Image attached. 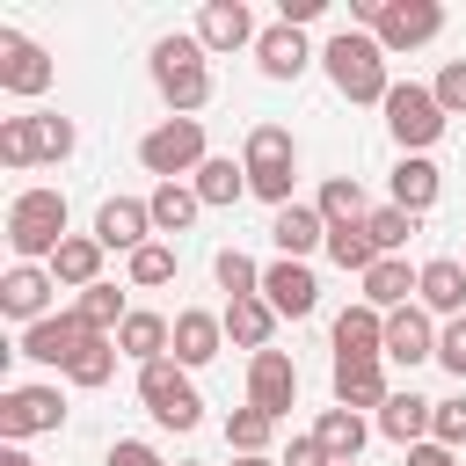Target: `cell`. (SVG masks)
I'll return each instance as SVG.
<instances>
[{
	"label": "cell",
	"instance_id": "cell-25",
	"mask_svg": "<svg viewBox=\"0 0 466 466\" xmlns=\"http://www.w3.org/2000/svg\"><path fill=\"white\" fill-rule=\"evenodd\" d=\"M335 357H386V313L379 306H342L335 313Z\"/></svg>",
	"mask_w": 466,
	"mask_h": 466
},
{
	"label": "cell",
	"instance_id": "cell-22",
	"mask_svg": "<svg viewBox=\"0 0 466 466\" xmlns=\"http://www.w3.org/2000/svg\"><path fill=\"white\" fill-rule=\"evenodd\" d=\"M116 350H124V357L146 371V364H160V357L175 350V320H167V313H146V306H131V320L116 328Z\"/></svg>",
	"mask_w": 466,
	"mask_h": 466
},
{
	"label": "cell",
	"instance_id": "cell-45",
	"mask_svg": "<svg viewBox=\"0 0 466 466\" xmlns=\"http://www.w3.org/2000/svg\"><path fill=\"white\" fill-rule=\"evenodd\" d=\"M437 364H444V371H451V379H466V313H459V320H444V328H437Z\"/></svg>",
	"mask_w": 466,
	"mask_h": 466
},
{
	"label": "cell",
	"instance_id": "cell-42",
	"mask_svg": "<svg viewBox=\"0 0 466 466\" xmlns=\"http://www.w3.org/2000/svg\"><path fill=\"white\" fill-rule=\"evenodd\" d=\"M0 167H36V146H29V116H0Z\"/></svg>",
	"mask_w": 466,
	"mask_h": 466
},
{
	"label": "cell",
	"instance_id": "cell-3",
	"mask_svg": "<svg viewBox=\"0 0 466 466\" xmlns=\"http://www.w3.org/2000/svg\"><path fill=\"white\" fill-rule=\"evenodd\" d=\"M204 58H211V51L197 44V29H189V36H160V44H153V58H146V66H153V87H160V102H167L175 116H197V109L211 102V66H204Z\"/></svg>",
	"mask_w": 466,
	"mask_h": 466
},
{
	"label": "cell",
	"instance_id": "cell-40",
	"mask_svg": "<svg viewBox=\"0 0 466 466\" xmlns=\"http://www.w3.org/2000/svg\"><path fill=\"white\" fill-rule=\"evenodd\" d=\"M364 233H371V248H379V255H400V248H408V233H415V211L379 204V211L364 218Z\"/></svg>",
	"mask_w": 466,
	"mask_h": 466
},
{
	"label": "cell",
	"instance_id": "cell-13",
	"mask_svg": "<svg viewBox=\"0 0 466 466\" xmlns=\"http://www.w3.org/2000/svg\"><path fill=\"white\" fill-rule=\"evenodd\" d=\"M87 350V328H80V313L66 306V313H51V320H36V328H22V342H15V357H29V364H73Z\"/></svg>",
	"mask_w": 466,
	"mask_h": 466
},
{
	"label": "cell",
	"instance_id": "cell-43",
	"mask_svg": "<svg viewBox=\"0 0 466 466\" xmlns=\"http://www.w3.org/2000/svg\"><path fill=\"white\" fill-rule=\"evenodd\" d=\"M430 437H437L444 451H459V444H466V393L437 400V415H430Z\"/></svg>",
	"mask_w": 466,
	"mask_h": 466
},
{
	"label": "cell",
	"instance_id": "cell-44",
	"mask_svg": "<svg viewBox=\"0 0 466 466\" xmlns=\"http://www.w3.org/2000/svg\"><path fill=\"white\" fill-rule=\"evenodd\" d=\"M430 87H437V102H444V116H466V58H444V73H437Z\"/></svg>",
	"mask_w": 466,
	"mask_h": 466
},
{
	"label": "cell",
	"instance_id": "cell-47",
	"mask_svg": "<svg viewBox=\"0 0 466 466\" xmlns=\"http://www.w3.org/2000/svg\"><path fill=\"white\" fill-rule=\"evenodd\" d=\"M277 466H335V459H328V451H320V437L306 430V437H291V451H284Z\"/></svg>",
	"mask_w": 466,
	"mask_h": 466
},
{
	"label": "cell",
	"instance_id": "cell-32",
	"mask_svg": "<svg viewBox=\"0 0 466 466\" xmlns=\"http://www.w3.org/2000/svg\"><path fill=\"white\" fill-rule=\"evenodd\" d=\"M146 211H153V233H189V218L204 211V197H197L189 182H153Z\"/></svg>",
	"mask_w": 466,
	"mask_h": 466
},
{
	"label": "cell",
	"instance_id": "cell-17",
	"mask_svg": "<svg viewBox=\"0 0 466 466\" xmlns=\"http://www.w3.org/2000/svg\"><path fill=\"white\" fill-rule=\"evenodd\" d=\"M393 386H386V357H335V408H386Z\"/></svg>",
	"mask_w": 466,
	"mask_h": 466
},
{
	"label": "cell",
	"instance_id": "cell-7",
	"mask_svg": "<svg viewBox=\"0 0 466 466\" xmlns=\"http://www.w3.org/2000/svg\"><path fill=\"white\" fill-rule=\"evenodd\" d=\"M444 102H437V87H422V80H393V95H386V131L400 138V153H422V146H437L444 138Z\"/></svg>",
	"mask_w": 466,
	"mask_h": 466
},
{
	"label": "cell",
	"instance_id": "cell-18",
	"mask_svg": "<svg viewBox=\"0 0 466 466\" xmlns=\"http://www.w3.org/2000/svg\"><path fill=\"white\" fill-rule=\"evenodd\" d=\"M415 306L459 320V313H466V262H459V255H430V262H422V284H415Z\"/></svg>",
	"mask_w": 466,
	"mask_h": 466
},
{
	"label": "cell",
	"instance_id": "cell-24",
	"mask_svg": "<svg viewBox=\"0 0 466 466\" xmlns=\"http://www.w3.org/2000/svg\"><path fill=\"white\" fill-rule=\"evenodd\" d=\"M415 284H422V269H408L400 255H379V262L364 269V306L400 313V306H415Z\"/></svg>",
	"mask_w": 466,
	"mask_h": 466
},
{
	"label": "cell",
	"instance_id": "cell-48",
	"mask_svg": "<svg viewBox=\"0 0 466 466\" xmlns=\"http://www.w3.org/2000/svg\"><path fill=\"white\" fill-rule=\"evenodd\" d=\"M320 7H328V0H284V7H277V22H291V29H306V22L320 15Z\"/></svg>",
	"mask_w": 466,
	"mask_h": 466
},
{
	"label": "cell",
	"instance_id": "cell-4",
	"mask_svg": "<svg viewBox=\"0 0 466 466\" xmlns=\"http://www.w3.org/2000/svg\"><path fill=\"white\" fill-rule=\"evenodd\" d=\"M240 167H248V197H262V204H291V175H299V138L284 131V124H248V138H240Z\"/></svg>",
	"mask_w": 466,
	"mask_h": 466
},
{
	"label": "cell",
	"instance_id": "cell-35",
	"mask_svg": "<svg viewBox=\"0 0 466 466\" xmlns=\"http://www.w3.org/2000/svg\"><path fill=\"white\" fill-rule=\"evenodd\" d=\"M73 313H80V328H87V335H116V328L131 320V306H124V291H116L109 277H102L95 291H80V299H73Z\"/></svg>",
	"mask_w": 466,
	"mask_h": 466
},
{
	"label": "cell",
	"instance_id": "cell-41",
	"mask_svg": "<svg viewBox=\"0 0 466 466\" xmlns=\"http://www.w3.org/2000/svg\"><path fill=\"white\" fill-rule=\"evenodd\" d=\"M124 269H131V284H138V291H160V284H175V248H167V240H146Z\"/></svg>",
	"mask_w": 466,
	"mask_h": 466
},
{
	"label": "cell",
	"instance_id": "cell-16",
	"mask_svg": "<svg viewBox=\"0 0 466 466\" xmlns=\"http://www.w3.org/2000/svg\"><path fill=\"white\" fill-rule=\"evenodd\" d=\"M218 350H226V313L182 306V313H175V350H167V357H175L182 371H197V364H211Z\"/></svg>",
	"mask_w": 466,
	"mask_h": 466
},
{
	"label": "cell",
	"instance_id": "cell-14",
	"mask_svg": "<svg viewBox=\"0 0 466 466\" xmlns=\"http://www.w3.org/2000/svg\"><path fill=\"white\" fill-rule=\"evenodd\" d=\"M95 240L116 248V255L131 262V255L153 240V211H146V197H109V204L95 211Z\"/></svg>",
	"mask_w": 466,
	"mask_h": 466
},
{
	"label": "cell",
	"instance_id": "cell-27",
	"mask_svg": "<svg viewBox=\"0 0 466 466\" xmlns=\"http://www.w3.org/2000/svg\"><path fill=\"white\" fill-rule=\"evenodd\" d=\"M437 197H444V175H437V160H422V153H400V167H393V204L422 218Z\"/></svg>",
	"mask_w": 466,
	"mask_h": 466
},
{
	"label": "cell",
	"instance_id": "cell-19",
	"mask_svg": "<svg viewBox=\"0 0 466 466\" xmlns=\"http://www.w3.org/2000/svg\"><path fill=\"white\" fill-rule=\"evenodd\" d=\"M262 29H255V15H248V0H204V15H197V44L204 51H240V44H255Z\"/></svg>",
	"mask_w": 466,
	"mask_h": 466
},
{
	"label": "cell",
	"instance_id": "cell-26",
	"mask_svg": "<svg viewBox=\"0 0 466 466\" xmlns=\"http://www.w3.org/2000/svg\"><path fill=\"white\" fill-rule=\"evenodd\" d=\"M430 415H437V400H422V393H393V400L379 408V437H393L400 451H415V444H430Z\"/></svg>",
	"mask_w": 466,
	"mask_h": 466
},
{
	"label": "cell",
	"instance_id": "cell-31",
	"mask_svg": "<svg viewBox=\"0 0 466 466\" xmlns=\"http://www.w3.org/2000/svg\"><path fill=\"white\" fill-rule=\"evenodd\" d=\"M313 437H320L328 459H364V437H371V430H364L357 408H320V415H313Z\"/></svg>",
	"mask_w": 466,
	"mask_h": 466
},
{
	"label": "cell",
	"instance_id": "cell-2",
	"mask_svg": "<svg viewBox=\"0 0 466 466\" xmlns=\"http://www.w3.org/2000/svg\"><path fill=\"white\" fill-rule=\"evenodd\" d=\"M73 233H66V189H15V204H7V248H15V262H44L51 269V255L66 248Z\"/></svg>",
	"mask_w": 466,
	"mask_h": 466
},
{
	"label": "cell",
	"instance_id": "cell-29",
	"mask_svg": "<svg viewBox=\"0 0 466 466\" xmlns=\"http://www.w3.org/2000/svg\"><path fill=\"white\" fill-rule=\"evenodd\" d=\"M269 335H277V306L269 299H226V342H240L255 357V350H269Z\"/></svg>",
	"mask_w": 466,
	"mask_h": 466
},
{
	"label": "cell",
	"instance_id": "cell-46",
	"mask_svg": "<svg viewBox=\"0 0 466 466\" xmlns=\"http://www.w3.org/2000/svg\"><path fill=\"white\" fill-rule=\"evenodd\" d=\"M102 466H167V459H160V451H153V444H138V437H116V444H109V459H102Z\"/></svg>",
	"mask_w": 466,
	"mask_h": 466
},
{
	"label": "cell",
	"instance_id": "cell-49",
	"mask_svg": "<svg viewBox=\"0 0 466 466\" xmlns=\"http://www.w3.org/2000/svg\"><path fill=\"white\" fill-rule=\"evenodd\" d=\"M408 466H459V451H444V444L430 437V444H415V451H408Z\"/></svg>",
	"mask_w": 466,
	"mask_h": 466
},
{
	"label": "cell",
	"instance_id": "cell-34",
	"mask_svg": "<svg viewBox=\"0 0 466 466\" xmlns=\"http://www.w3.org/2000/svg\"><path fill=\"white\" fill-rule=\"evenodd\" d=\"M313 204H320V218H328V226H364V218H371V204H364V182H357V175H328Z\"/></svg>",
	"mask_w": 466,
	"mask_h": 466
},
{
	"label": "cell",
	"instance_id": "cell-20",
	"mask_svg": "<svg viewBox=\"0 0 466 466\" xmlns=\"http://www.w3.org/2000/svg\"><path fill=\"white\" fill-rule=\"evenodd\" d=\"M313 58H320V51H306V36H299L291 22H269V29L255 36V66H262V80H299Z\"/></svg>",
	"mask_w": 466,
	"mask_h": 466
},
{
	"label": "cell",
	"instance_id": "cell-36",
	"mask_svg": "<svg viewBox=\"0 0 466 466\" xmlns=\"http://www.w3.org/2000/svg\"><path fill=\"white\" fill-rule=\"evenodd\" d=\"M269 437H277V415H262V408H233L226 415V451L233 459H262Z\"/></svg>",
	"mask_w": 466,
	"mask_h": 466
},
{
	"label": "cell",
	"instance_id": "cell-10",
	"mask_svg": "<svg viewBox=\"0 0 466 466\" xmlns=\"http://www.w3.org/2000/svg\"><path fill=\"white\" fill-rule=\"evenodd\" d=\"M51 73H58V66H51L44 44H29L22 29H0V87H7V95L36 102V95L51 87Z\"/></svg>",
	"mask_w": 466,
	"mask_h": 466
},
{
	"label": "cell",
	"instance_id": "cell-1",
	"mask_svg": "<svg viewBox=\"0 0 466 466\" xmlns=\"http://www.w3.org/2000/svg\"><path fill=\"white\" fill-rule=\"evenodd\" d=\"M320 73L335 80L342 102H379V109H386V95H393L386 44H379L371 29H335V36L320 44Z\"/></svg>",
	"mask_w": 466,
	"mask_h": 466
},
{
	"label": "cell",
	"instance_id": "cell-52",
	"mask_svg": "<svg viewBox=\"0 0 466 466\" xmlns=\"http://www.w3.org/2000/svg\"><path fill=\"white\" fill-rule=\"evenodd\" d=\"M182 466H204V459H182Z\"/></svg>",
	"mask_w": 466,
	"mask_h": 466
},
{
	"label": "cell",
	"instance_id": "cell-21",
	"mask_svg": "<svg viewBox=\"0 0 466 466\" xmlns=\"http://www.w3.org/2000/svg\"><path fill=\"white\" fill-rule=\"evenodd\" d=\"M269 240H277L284 262H306L313 248H328V218H320V204H284V211L269 218Z\"/></svg>",
	"mask_w": 466,
	"mask_h": 466
},
{
	"label": "cell",
	"instance_id": "cell-5",
	"mask_svg": "<svg viewBox=\"0 0 466 466\" xmlns=\"http://www.w3.org/2000/svg\"><path fill=\"white\" fill-rule=\"evenodd\" d=\"M204 160H211L204 116H167V124H153V131L138 138V167L160 175V182H182V175H197Z\"/></svg>",
	"mask_w": 466,
	"mask_h": 466
},
{
	"label": "cell",
	"instance_id": "cell-6",
	"mask_svg": "<svg viewBox=\"0 0 466 466\" xmlns=\"http://www.w3.org/2000/svg\"><path fill=\"white\" fill-rule=\"evenodd\" d=\"M138 400H146V415H153L160 430H197V422H204V393H197V379H189L175 357H160V364L138 371Z\"/></svg>",
	"mask_w": 466,
	"mask_h": 466
},
{
	"label": "cell",
	"instance_id": "cell-12",
	"mask_svg": "<svg viewBox=\"0 0 466 466\" xmlns=\"http://www.w3.org/2000/svg\"><path fill=\"white\" fill-rule=\"evenodd\" d=\"M51 291H58V277L44 262H15L0 277V313L22 320V328H36V320H51Z\"/></svg>",
	"mask_w": 466,
	"mask_h": 466
},
{
	"label": "cell",
	"instance_id": "cell-38",
	"mask_svg": "<svg viewBox=\"0 0 466 466\" xmlns=\"http://www.w3.org/2000/svg\"><path fill=\"white\" fill-rule=\"evenodd\" d=\"M116 357H124L116 335H87V350L66 364V379H73V386H109V379H116Z\"/></svg>",
	"mask_w": 466,
	"mask_h": 466
},
{
	"label": "cell",
	"instance_id": "cell-51",
	"mask_svg": "<svg viewBox=\"0 0 466 466\" xmlns=\"http://www.w3.org/2000/svg\"><path fill=\"white\" fill-rule=\"evenodd\" d=\"M233 466H277V459H269V451H262V459H233Z\"/></svg>",
	"mask_w": 466,
	"mask_h": 466
},
{
	"label": "cell",
	"instance_id": "cell-11",
	"mask_svg": "<svg viewBox=\"0 0 466 466\" xmlns=\"http://www.w3.org/2000/svg\"><path fill=\"white\" fill-rule=\"evenodd\" d=\"M291 400H299V364L284 357V350H255L248 357V408H262V415H291Z\"/></svg>",
	"mask_w": 466,
	"mask_h": 466
},
{
	"label": "cell",
	"instance_id": "cell-9",
	"mask_svg": "<svg viewBox=\"0 0 466 466\" xmlns=\"http://www.w3.org/2000/svg\"><path fill=\"white\" fill-rule=\"evenodd\" d=\"M371 36L386 44V58H393V51H422V44L444 36V7H437V0H386L379 22H371Z\"/></svg>",
	"mask_w": 466,
	"mask_h": 466
},
{
	"label": "cell",
	"instance_id": "cell-30",
	"mask_svg": "<svg viewBox=\"0 0 466 466\" xmlns=\"http://www.w3.org/2000/svg\"><path fill=\"white\" fill-rule=\"evenodd\" d=\"M189 189H197L211 211H226V204H240V197H248V167H240V160H226V153H211V160L189 175Z\"/></svg>",
	"mask_w": 466,
	"mask_h": 466
},
{
	"label": "cell",
	"instance_id": "cell-28",
	"mask_svg": "<svg viewBox=\"0 0 466 466\" xmlns=\"http://www.w3.org/2000/svg\"><path fill=\"white\" fill-rule=\"evenodd\" d=\"M102 255H109V248H102L95 233H73V240L51 255V277H58L66 291H95V284H102Z\"/></svg>",
	"mask_w": 466,
	"mask_h": 466
},
{
	"label": "cell",
	"instance_id": "cell-33",
	"mask_svg": "<svg viewBox=\"0 0 466 466\" xmlns=\"http://www.w3.org/2000/svg\"><path fill=\"white\" fill-rule=\"evenodd\" d=\"M29 146H36V167H58V160H73L80 131H73V116H58V109H36V116H29Z\"/></svg>",
	"mask_w": 466,
	"mask_h": 466
},
{
	"label": "cell",
	"instance_id": "cell-37",
	"mask_svg": "<svg viewBox=\"0 0 466 466\" xmlns=\"http://www.w3.org/2000/svg\"><path fill=\"white\" fill-rule=\"evenodd\" d=\"M211 277H218V291H226V299H262V262H255V255H240V248H218Z\"/></svg>",
	"mask_w": 466,
	"mask_h": 466
},
{
	"label": "cell",
	"instance_id": "cell-23",
	"mask_svg": "<svg viewBox=\"0 0 466 466\" xmlns=\"http://www.w3.org/2000/svg\"><path fill=\"white\" fill-rule=\"evenodd\" d=\"M386 357H393V364H408V371L437 357V328H430V313H422V306L386 313Z\"/></svg>",
	"mask_w": 466,
	"mask_h": 466
},
{
	"label": "cell",
	"instance_id": "cell-8",
	"mask_svg": "<svg viewBox=\"0 0 466 466\" xmlns=\"http://www.w3.org/2000/svg\"><path fill=\"white\" fill-rule=\"evenodd\" d=\"M66 430V393L58 386H7L0 393V437L22 444V437H51Z\"/></svg>",
	"mask_w": 466,
	"mask_h": 466
},
{
	"label": "cell",
	"instance_id": "cell-39",
	"mask_svg": "<svg viewBox=\"0 0 466 466\" xmlns=\"http://www.w3.org/2000/svg\"><path fill=\"white\" fill-rule=\"evenodd\" d=\"M328 262L364 277V269L379 262V248H371V233H364V226H328Z\"/></svg>",
	"mask_w": 466,
	"mask_h": 466
},
{
	"label": "cell",
	"instance_id": "cell-50",
	"mask_svg": "<svg viewBox=\"0 0 466 466\" xmlns=\"http://www.w3.org/2000/svg\"><path fill=\"white\" fill-rule=\"evenodd\" d=\"M0 466H36V459H29L22 444H7V451H0Z\"/></svg>",
	"mask_w": 466,
	"mask_h": 466
},
{
	"label": "cell",
	"instance_id": "cell-15",
	"mask_svg": "<svg viewBox=\"0 0 466 466\" xmlns=\"http://www.w3.org/2000/svg\"><path fill=\"white\" fill-rule=\"evenodd\" d=\"M262 299L277 306V320H306V313L320 306V284H313L306 262H284V255H277V262L262 269Z\"/></svg>",
	"mask_w": 466,
	"mask_h": 466
}]
</instances>
